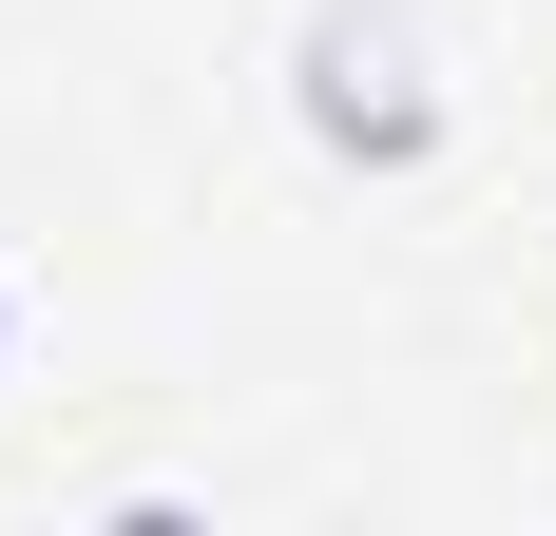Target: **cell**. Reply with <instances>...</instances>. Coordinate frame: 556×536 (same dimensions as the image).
Wrapping results in <instances>:
<instances>
[{
	"mask_svg": "<svg viewBox=\"0 0 556 536\" xmlns=\"http://www.w3.org/2000/svg\"><path fill=\"white\" fill-rule=\"evenodd\" d=\"M288 115H307L345 173H422V154H442V58H422V0H307Z\"/></svg>",
	"mask_w": 556,
	"mask_h": 536,
	"instance_id": "obj_1",
	"label": "cell"
},
{
	"mask_svg": "<svg viewBox=\"0 0 556 536\" xmlns=\"http://www.w3.org/2000/svg\"><path fill=\"white\" fill-rule=\"evenodd\" d=\"M0 345H20V288H0Z\"/></svg>",
	"mask_w": 556,
	"mask_h": 536,
	"instance_id": "obj_2",
	"label": "cell"
}]
</instances>
